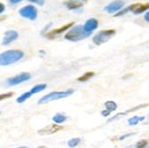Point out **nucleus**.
Wrapping results in <instances>:
<instances>
[{
  "label": "nucleus",
  "instance_id": "1",
  "mask_svg": "<svg viewBox=\"0 0 149 148\" xmlns=\"http://www.w3.org/2000/svg\"><path fill=\"white\" fill-rule=\"evenodd\" d=\"M24 56V53L21 50H8L0 56V64L6 66L20 61Z\"/></svg>",
  "mask_w": 149,
  "mask_h": 148
},
{
  "label": "nucleus",
  "instance_id": "2",
  "mask_svg": "<svg viewBox=\"0 0 149 148\" xmlns=\"http://www.w3.org/2000/svg\"><path fill=\"white\" fill-rule=\"evenodd\" d=\"M89 35H90V33H87L84 31L83 26L77 25V26L72 27V28L65 34L64 38L69 40V41L76 42V41H79L81 39L87 38Z\"/></svg>",
  "mask_w": 149,
  "mask_h": 148
},
{
  "label": "nucleus",
  "instance_id": "3",
  "mask_svg": "<svg viewBox=\"0 0 149 148\" xmlns=\"http://www.w3.org/2000/svg\"><path fill=\"white\" fill-rule=\"evenodd\" d=\"M73 92L74 91L72 89H69V90H66V91H54V92H51V93L47 94V95L42 97L38 100V104H44L49 103L51 101L65 98L67 97H70L71 95H72Z\"/></svg>",
  "mask_w": 149,
  "mask_h": 148
},
{
  "label": "nucleus",
  "instance_id": "4",
  "mask_svg": "<svg viewBox=\"0 0 149 148\" xmlns=\"http://www.w3.org/2000/svg\"><path fill=\"white\" fill-rule=\"evenodd\" d=\"M115 33H116V31L114 30L101 31L97 35H95V37L93 38V42L97 46H100V45L107 42L109 39H111L115 35Z\"/></svg>",
  "mask_w": 149,
  "mask_h": 148
},
{
  "label": "nucleus",
  "instance_id": "5",
  "mask_svg": "<svg viewBox=\"0 0 149 148\" xmlns=\"http://www.w3.org/2000/svg\"><path fill=\"white\" fill-rule=\"evenodd\" d=\"M31 74L28 72H22L19 75H16L13 78H10L6 80V85L8 87H13V86H16L19 85L22 82H25L27 80H29L31 79Z\"/></svg>",
  "mask_w": 149,
  "mask_h": 148
},
{
  "label": "nucleus",
  "instance_id": "6",
  "mask_svg": "<svg viewBox=\"0 0 149 148\" xmlns=\"http://www.w3.org/2000/svg\"><path fill=\"white\" fill-rule=\"evenodd\" d=\"M19 13L20 15L24 17V18H27L29 20H35L38 16V11H37V8L33 6H25L24 7L21 8L20 11H19Z\"/></svg>",
  "mask_w": 149,
  "mask_h": 148
},
{
  "label": "nucleus",
  "instance_id": "7",
  "mask_svg": "<svg viewBox=\"0 0 149 148\" xmlns=\"http://www.w3.org/2000/svg\"><path fill=\"white\" fill-rule=\"evenodd\" d=\"M124 5H125V3H124V1H123V0H115V1L110 3L109 5H107L104 8V10L105 12H107L108 13H113L120 10L123 7Z\"/></svg>",
  "mask_w": 149,
  "mask_h": 148
},
{
  "label": "nucleus",
  "instance_id": "8",
  "mask_svg": "<svg viewBox=\"0 0 149 148\" xmlns=\"http://www.w3.org/2000/svg\"><path fill=\"white\" fill-rule=\"evenodd\" d=\"M62 129H63V127L57 125V123L56 124H51V125H48V126H47L46 128H44L42 129L38 130V133L39 134V135H41V136L51 135V134H54V133L61 130Z\"/></svg>",
  "mask_w": 149,
  "mask_h": 148
},
{
  "label": "nucleus",
  "instance_id": "9",
  "mask_svg": "<svg viewBox=\"0 0 149 148\" xmlns=\"http://www.w3.org/2000/svg\"><path fill=\"white\" fill-rule=\"evenodd\" d=\"M18 37H19L18 32H16L15 31H7L5 32L2 44L4 46H7L10 43H12L13 41L16 40L18 38Z\"/></svg>",
  "mask_w": 149,
  "mask_h": 148
},
{
  "label": "nucleus",
  "instance_id": "10",
  "mask_svg": "<svg viewBox=\"0 0 149 148\" xmlns=\"http://www.w3.org/2000/svg\"><path fill=\"white\" fill-rule=\"evenodd\" d=\"M98 27V22L97 20L94 19V18H90L88 19L86 23L84 24L83 28H84V31L87 32V33H92Z\"/></svg>",
  "mask_w": 149,
  "mask_h": 148
},
{
  "label": "nucleus",
  "instance_id": "11",
  "mask_svg": "<svg viewBox=\"0 0 149 148\" xmlns=\"http://www.w3.org/2000/svg\"><path fill=\"white\" fill-rule=\"evenodd\" d=\"M64 5L66 6V7L69 10H74V9H78L79 7H82L83 4L82 2L78 1V0H69L64 3Z\"/></svg>",
  "mask_w": 149,
  "mask_h": 148
},
{
  "label": "nucleus",
  "instance_id": "12",
  "mask_svg": "<svg viewBox=\"0 0 149 148\" xmlns=\"http://www.w3.org/2000/svg\"><path fill=\"white\" fill-rule=\"evenodd\" d=\"M140 6V4H133V5H130V6H129L128 7H126V8H124V9H123V10H120V12H118L116 15H114V17H118V16H121V15H126V13H128V12H130V11H134V10H136L139 6Z\"/></svg>",
  "mask_w": 149,
  "mask_h": 148
},
{
  "label": "nucleus",
  "instance_id": "13",
  "mask_svg": "<svg viewBox=\"0 0 149 148\" xmlns=\"http://www.w3.org/2000/svg\"><path fill=\"white\" fill-rule=\"evenodd\" d=\"M72 26H73V22H71V23H69V24H66V25L63 26L62 28L54 30V31H53L52 32H50L47 36H52V35H56V34H60V33L63 32L64 31H66V30H68V29L72 28Z\"/></svg>",
  "mask_w": 149,
  "mask_h": 148
},
{
  "label": "nucleus",
  "instance_id": "14",
  "mask_svg": "<svg viewBox=\"0 0 149 148\" xmlns=\"http://www.w3.org/2000/svg\"><path fill=\"white\" fill-rule=\"evenodd\" d=\"M32 95H33V94H32L31 91H29V92H25V93L22 94V96H20V97L17 98L16 102H17L18 104H22V103H24L27 99H29Z\"/></svg>",
  "mask_w": 149,
  "mask_h": 148
},
{
  "label": "nucleus",
  "instance_id": "15",
  "mask_svg": "<svg viewBox=\"0 0 149 148\" xmlns=\"http://www.w3.org/2000/svg\"><path fill=\"white\" fill-rule=\"evenodd\" d=\"M53 122H56L57 124H60V123H63L64 122L65 120H67V117L65 115H63V114H60V113H57L56 114L55 116L53 117Z\"/></svg>",
  "mask_w": 149,
  "mask_h": 148
},
{
  "label": "nucleus",
  "instance_id": "16",
  "mask_svg": "<svg viewBox=\"0 0 149 148\" xmlns=\"http://www.w3.org/2000/svg\"><path fill=\"white\" fill-rule=\"evenodd\" d=\"M145 120V117H139V116H134L132 118H130L128 122H129V125L130 126H134V125H137L139 122H142V120Z\"/></svg>",
  "mask_w": 149,
  "mask_h": 148
},
{
  "label": "nucleus",
  "instance_id": "17",
  "mask_svg": "<svg viewBox=\"0 0 149 148\" xmlns=\"http://www.w3.org/2000/svg\"><path fill=\"white\" fill-rule=\"evenodd\" d=\"M104 106H105L106 110L110 111L111 113L113 112V111H115L117 109V104L113 101H107V102H105Z\"/></svg>",
  "mask_w": 149,
  "mask_h": 148
},
{
  "label": "nucleus",
  "instance_id": "18",
  "mask_svg": "<svg viewBox=\"0 0 149 148\" xmlns=\"http://www.w3.org/2000/svg\"><path fill=\"white\" fill-rule=\"evenodd\" d=\"M147 9H149V3L145 4V5H140L136 10L133 11V13H134V15H139V13H141L146 11Z\"/></svg>",
  "mask_w": 149,
  "mask_h": 148
},
{
  "label": "nucleus",
  "instance_id": "19",
  "mask_svg": "<svg viewBox=\"0 0 149 148\" xmlns=\"http://www.w3.org/2000/svg\"><path fill=\"white\" fill-rule=\"evenodd\" d=\"M46 88H47V85H46V84L36 85V86H34V87L31 89V92L32 94H36V93H38V92L43 91Z\"/></svg>",
  "mask_w": 149,
  "mask_h": 148
},
{
  "label": "nucleus",
  "instance_id": "20",
  "mask_svg": "<svg viewBox=\"0 0 149 148\" xmlns=\"http://www.w3.org/2000/svg\"><path fill=\"white\" fill-rule=\"evenodd\" d=\"M93 76H95V73L93 72H86L84 75H82L81 77L78 78V81H86V80L91 79Z\"/></svg>",
  "mask_w": 149,
  "mask_h": 148
},
{
  "label": "nucleus",
  "instance_id": "21",
  "mask_svg": "<svg viewBox=\"0 0 149 148\" xmlns=\"http://www.w3.org/2000/svg\"><path fill=\"white\" fill-rule=\"evenodd\" d=\"M80 138H72V139H71V140H69L68 141V146L69 147H72V148H73V147H75V146H77V145H79V144H80Z\"/></svg>",
  "mask_w": 149,
  "mask_h": 148
},
{
  "label": "nucleus",
  "instance_id": "22",
  "mask_svg": "<svg viewBox=\"0 0 149 148\" xmlns=\"http://www.w3.org/2000/svg\"><path fill=\"white\" fill-rule=\"evenodd\" d=\"M146 145H147V141L146 140H141V141H139L136 145V147L137 148H144V147L146 146Z\"/></svg>",
  "mask_w": 149,
  "mask_h": 148
},
{
  "label": "nucleus",
  "instance_id": "23",
  "mask_svg": "<svg viewBox=\"0 0 149 148\" xmlns=\"http://www.w3.org/2000/svg\"><path fill=\"white\" fill-rule=\"evenodd\" d=\"M30 2H32V3H35L37 5H39V6H43L44 3H45V0H28Z\"/></svg>",
  "mask_w": 149,
  "mask_h": 148
},
{
  "label": "nucleus",
  "instance_id": "24",
  "mask_svg": "<svg viewBox=\"0 0 149 148\" xmlns=\"http://www.w3.org/2000/svg\"><path fill=\"white\" fill-rule=\"evenodd\" d=\"M13 93H7V94H6V95H1V97H0V99L3 100V99L11 97H13Z\"/></svg>",
  "mask_w": 149,
  "mask_h": 148
},
{
  "label": "nucleus",
  "instance_id": "25",
  "mask_svg": "<svg viewBox=\"0 0 149 148\" xmlns=\"http://www.w3.org/2000/svg\"><path fill=\"white\" fill-rule=\"evenodd\" d=\"M110 113H111V112H110V111H108V110H104V111H103V112L101 113V114H102L103 116H108V115H110Z\"/></svg>",
  "mask_w": 149,
  "mask_h": 148
},
{
  "label": "nucleus",
  "instance_id": "26",
  "mask_svg": "<svg viewBox=\"0 0 149 148\" xmlns=\"http://www.w3.org/2000/svg\"><path fill=\"white\" fill-rule=\"evenodd\" d=\"M21 1H22V0H9V2L11 3V4H18V3H20Z\"/></svg>",
  "mask_w": 149,
  "mask_h": 148
},
{
  "label": "nucleus",
  "instance_id": "27",
  "mask_svg": "<svg viewBox=\"0 0 149 148\" xmlns=\"http://www.w3.org/2000/svg\"><path fill=\"white\" fill-rule=\"evenodd\" d=\"M132 134L131 133H129V134H126V135H124V136H123L121 138H120V140H123L124 138H127L128 137H130V136H131Z\"/></svg>",
  "mask_w": 149,
  "mask_h": 148
},
{
  "label": "nucleus",
  "instance_id": "28",
  "mask_svg": "<svg viewBox=\"0 0 149 148\" xmlns=\"http://www.w3.org/2000/svg\"><path fill=\"white\" fill-rule=\"evenodd\" d=\"M4 10H5V6L1 3V4H0V13H3L4 12Z\"/></svg>",
  "mask_w": 149,
  "mask_h": 148
},
{
  "label": "nucleus",
  "instance_id": "29",
  "mask_svg": "<svg viewBox=\"0 0 149 148\" xmlns=\"http://www.w3.org/2000/svg\"><path fill=\"white\" fill-rule=\"evenodd\" d=\"M145 20H146V22H149V12H147V13H146V15H145Z\"/></svg>",
  "mask_w": 149,
  "mask_h": 148
},
{
  "label": "nucleus",
  "instance_id": "30",
  "mask_svg": "<svg viewBox=\"0 0 149 148\" xmlns=\"http://www.w3.org/2000/svg\"><path fill=\"white\" fill-rule=\"evenodd\" d=\"M78 1H80V2H81V1H83V2H87L88 0H78Z\"/></svg>",
  "mask_w": 149,
  "mask_h": 148
},
{
  "label": "nucleus",
  "instance_id": "31",
  "mask_svg": "<svg viewBox=\"0 0 149 148\" xmlns=\"http://www.w3.org/2000/svg\"><path fill=\"white\" fill-rule=\"evenodd\" d=\"M19 148H26L25 146H22V147H19Z\"/></svg>",
  "mask_w": 149,
  "mask_h": 148
},
{
  "label": "nucleus",
  "instance_id": "32",
  "mask_svg": "<svg viewBox=\"0 0 149 148\" xmlns=\"http://www.w3.org/2000/svg\"><path fill=\"white\" fill-rule=\"evenodd\" d=\"M147 148H149V146H148V147H147Z\"/></svg>",
  "mask_w": 149,
  "mask_h": 148
}]
</instances>
